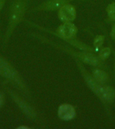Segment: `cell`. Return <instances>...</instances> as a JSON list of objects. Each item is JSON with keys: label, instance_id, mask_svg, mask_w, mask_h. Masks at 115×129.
Masks as SVG:
<instances>
[{"label": "cell", "instance_id": "obj_6", "mask_svg": "<svg viewBox=\"0 0 115 129\" xmlns=\"http://www.w3.org/2000/svg\"><path fill=\"white\" fill-rule=\"evenodd\" d=\"M59 118L65 120H69L73 118L75 114L74 108L69 104H63L59 107L58 111Z\"/></svg>", "mask_w": 115, "mask_h": 129}, {"label": "cell", "instance_id": "obj_9", "mask_svg": "<svg viewBox=\"0 0 115 129\" xmlns=\"http://www.w3.org/2000/svg\"><path fill=\"white\" fill-rule=\"evenodd\" d=\"M93 74H94L95 79L98 82L100 83H104L105 82H106L108 76L104 71L99 70V69H95L93 71Z\"/></svg>", "mask_w": 115, "mask_h": 129}, {"label": "cell", "instance_id": "obj_1", "mask_svg": "<svg viewBox=\"0 0 115 129\" xmlns=\"http://www.w3.org/2000/svg\"><path fill=\"white\" fill-rule=\"evenodd\" d=\"M27 2L28 0H14L10 12L9 25L6 35V40L10 38L14 28L22 20L26 10Z\"/></svg>", "mask_w": 115, "mask_h": 129}, {"label": "cell", "instance_id": "obj_3", "mask_svg": "<svg viewBox=\"0 0 115 129\" xmlns=\"http://www.w3.org/2000/svg\"><path fill=\"white\" fill-rule=\"evenodd\" d=\"M0 74L6 78L9 79L10 80L14 82L21 87H24L22 81L20 79V77L16 72V71L10 65L6 60L0 58Z\"/></svg>", "mask_w": 115, "mask_h": 129}, {"label": "cell", "instance_id": "obj_14", "mask_svg": "<svg viewBox=\"0 0 115 129\" xmlns=\"http://www.w3.org/2000/svg\"><path fill=\"white\" fill-rule=\"evenodd\" d=\"M5 2H6V0H0V11L2 10Z\"/></svg>", "mask_w": 115, "mask_h": 129}, {"label": "cell", "instance_id": "obj_2", "mask_svg": "<svg viewBox=\"0 0 115 129\" xmlns=\"http://www.w3.org/2000/svg\"><path fill=\"white\" fill-rule=\"evenodd\" d=\"M85 78L91 89L103 100L110 102L114 100L115 97V91L112 87L103 86L100 83L98 82L96 79H94L92 77L87 74L85 75Z\"/></svg>", "mask_w": 115, "mask_h": 129}, {"label": "cell", "instance_id": "obj_13", "mask_svg": "<svg viewBox=\"0 0 115 129\" xmlns=\"http://www.w3.org/2000/svg\"><path fill=\"white\" fill-rule=\"evenodd\" d=\"M103 40H104V38H103L102 36H98V37L96 38V40H95L94 41L95 47H96V48H100V47L102 46V44Z\"/></svg>", "mask_w": 115, "mask_h": 129}, {"label": "cell", "instance_id": "obj_15", "mask_svg": "<svg viewBox=\"0 0 115 129\" xmlns=\"http://www.w3.org/2000/svg\"><path fill=\"white\" fill-rule=\"evenodd\" d=\"M111 34H112V36L113 38H115V26H114V28H113L112 30Z\"/></svg>", "mask_w": 115, "mask_h": 129}, {"label": "cell", "instance_id": "obj_17", "mask_svg": "<svg viewBox=\"0 0 115 129\" xmlns=\"http://www.w3.org/2000/svg\"><path fill=\"white\" fill-rule=\"evenodd\" d=\"M18 128H24V129H26V128H28V127L27 126H20V127H18Z\"/></svg>", "mask_w": 115, "mask_h": 129}, {"label": "cell", "instance_id": "obj_7", "mask_svg": "<svg viewBox=\"0 0 115 129\" xmlns=\"http://www.w3.org/2000/svg\"><path fill=\"white\" fill-rule=\"evenodd\" d=\"M71 0H48L44 4L39 6L38 10H55L59 8H61L65 4Z\"/></svg>", "mask_w": 115, "mask_h": 129}, {"label": "cell", "instance_id": "obj_16", "mask_svg": "<svg viewBox=\"0 0 115 129\" xmlns=\"http://www.w3.org/2000/svg\"><path fill=\"white\" fill-rule=\"evenodd\" d=\"M2 102H3V98H2V95H0V106H2Z\"/></svg>", "mask_w": 115, "mask_h": 129}, {"label": "cell", "instance_id": "obj_10", "mask_svg": "<svg viewBox=\"0 0 115 129\" xmlns=\"http://www.w3.org/2000/svg\"><path fill=\"white\" fill-rule=\"evenodd\" d=\"M80 56L85 62H88V63L92 64V65H97L98 64V59L92 54L83 53V54H81Z\"/></svg>", "mask_w": 115, "mask_h": 129}, {"label": "cell", "instance_id": "obj_5", "mask_svg": "<svg viewBox=\"0 0 115 129\" xmlns=\"http://www.w3.org/2000/svg\"><path fill=\"white\" fill-rule=\"evenodd\" d=\"M76 27L72 23L68 22H66V23L61 25L59 28V34L63 38L67 39L73 38L75 36V34H76Z\"/></svg>", "mask_w": 115, "mask_h": 129}, {"label": "cell", "instance_id": "obj_11", "mask_svg": "<svg viewBox=\"0 0 115 129\" xmlns=\"http://www.w3.org/2000/svg\"><path fill=\"white\" fill-rule=\"evenodd\" d=\"M107 12H108L109 18H110L111 20L115 21V3L109 5L107 8Z\"/></svg>", "mask_w": 115, "mask_h": 129}, {"label": "cell", "instance_id": "obj_4", "mask_svg": "<svg viewBox=\"0 0 115 129\" xmlns=\"http://www.w3.org/2000/svg\"><path fill=\"white\" fill-rule=\"evenodd\" d=\"M59 16L61 20L63 22H69L72 21L75 17V10L71 5L65 4L60 8L59 12Z\"/></svg>", "mask_w": 115, "mask_h": 129}, {"label": "cell", "instance_id": "obj_8", "mask_svg": "<svg viewBox=\"0 0 115 129\" xmlns=\"http://www.w3.org/2000/svg\"><path fill=\"white\" fill-rule=\"evenodd\" d=\"M12 96L14 101L16 102V103L18 105V106L20 107V109L26 114L28 116L30 117V118H34L35 116V113H34V110H32L31 107L26 104L24 100H22V99H20L18 96H17L16 94L14 93H12Z\"/></svg>", "mask_w": 115, "mask_h": 129}, {"label": "cell", "instance_id": "obj_12", "mask_svg": "<svg viewBox=\"0 0 115 129\" xmlns=\"http://www.w3.org/2000/svg\"><path fill=\"white\" fill-rule=\"evenodd\" d=\"M110 54V49L109 48H103L102 50H101L100 52V56L101 58L105 59L109 56V54Z\"/></svg>", "mask_w": 115, "mask_h": 129}]
</instances>
